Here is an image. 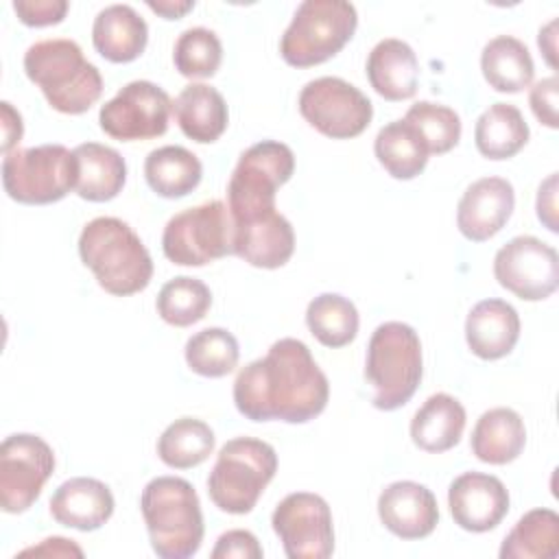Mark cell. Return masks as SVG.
<instances>
[{"instance_id":"9c48e42d","label":"cell","mask_w":559,"mask_h":559,"mask_svg":"<svg viewBox=\"0 0 559 559\" xmlns=\"http://www.w3.org/2000/svg\"><path fill=\"white\" fill-rule=\"evenodd\" d=\"M2 186L17 203L61 201L76 186V157L63 144L13 148L2 159Z\"/></svg>"},{"instance_id":"f6af8a7d","label":"cell","mask_w":559,"mask_h":559,"mask_svg":"<svg viewBox=\"0 0 559 559\" xmlns=\"http://www.w3.org/2000/svg\"><path fill=\"white\" fill-rule=\"evenodd\" d=\"M151 11L159 13L162 17L166 20H177L181 15H186L192 7H194V0H148L146 2Z\"/></svg>"},{"instance_id":"277c9868","label":"cell","mask_w":559,"mask_h":559,"mask_svg":"<svg viewBox=\"0 0 559 559\" xmlns=\"http://www.w3.org/2000/svg\"><path fill=\"white\" fill-rule=\"evenodd\" d=\"M140 511L153 552L162 559H188L203 542V513L194 487L179 476H157L140 496Z\"/></svg>"},{"instance_id":"5b68a950","label":"cell","mask_w":559,"mask_h":559,"mask_svg":"<svg viewBox=\"0 0 559 559\" xmlns=\"http://www.w3.org/2000/svg\"><path fill=\"white\" fill-rule=\"evenodd\" d=\"M424 373L421 341L402 321L380 323L367 345L365 378L373 386V406L395 411L417 391Z\"/></svg>"},{"instance_id":"1f68e13d","label":"cell","mask_w":559,"mask_h":559,"mask_svg":"<svg viewBox=\"0 0 559 559\" xmlns=\"http://www.w3.org/2000/svg\"><path fill=\"white\" fill-rule=\"evenodd\" d=\"M373 153L384 170L395 179H413L428 164L426 146L404 120H393L378 131Z\"/></svg>"},{"instance_id":"5bb4252c","label":"cell","mask_w":559,"mask_h":559,"mask_svg":"<svg viewBox=\"0 0 559 559\" xmlns=\"http://www.w3.org/2000/svg\"><path fill=\"white\" fill-rule=\"evenodd\" d=\"M170 96L151 81H131L100 107V129L120 142L159 138L168 129Z\"/></svg>"},{"instance_id":"83f0119b","label":"cell","mask_w":559,"mask_h":559,"mask_svg":"<svg viewBox=\"0 0 559 559\" xmlns=\"http://www.w3.org/2000/svg\"><path fill=\"white\" fill-rule=\"evenodd\" d=\"M480 70L489 87L515 94L531 85L535 63L524 41L511 35H498L485 44L480 52Z\"/></svg>"},{"instance_id":"ffe728a7","label":"cell","mask_w":559,"mask_h":559,"mask_svg":"<svg viewBox=\"0 0 559 559\" xmlns=\"http://www.w3.org/2000/svg\"><path fill=\"white\" fill-rule=\"evenodd\" d=\"M114 513V496L109 487L90 476H76L61 483L50 498V515L55 522L76 531H96Z\"/></svg>"},{"instance_id":"7bdbcfd3","label":"cell","mask_w":559,"mask_h":559,"mask_svg":"<svg viewBox=\"0 0 559 559\" xmlns=\"http://www.w3.org/2000/svg\"><path fill=\"white\" fill-rule=\"evenodd\" d=\"M0 109H2V153L7 155L13 148H17L24 124H22V116L11 107V103L2 100Z\"/></svg>"},{"instance_id":"6da1fadb","label":"cell","mask_w":559,"mask_h":559,"mask_svg":"<svg viewBox=\"0 0 559 559\" xmlns=\"http://www.w3.org/2000/svg\"><path fill=\"white\" fill-rule=\"evenodd\" d=\"M328 397L330 382L299 338L275 341L234 380V404L251 421L306 424L323 413Z\"/></svg>"},{"instance_id":"60d3db41","label":"cell","mask_w":559,"mask_h":559,"mask_svg":"<svg viewBox=\"0 0 559 559\" xmlns=\"http://www.w3.org/2000/svg\"><path fill=\"white\" fill-rule=\"evenodd\" d=\"M260 559L262 546L258 544V537L242 528H231L223 533L216 539V546L212 548V559Z\"/></svg>"},{"instance_id":"8d00e7d4","label":"cell","mask_w":559,"mask_h":559,"mask_svg":"<svg viewBox=\"0 0 559 559\" xmlns=\"http://www.w3.org/2000/svg\"><path fill=\"white\" fill-rule=\"evenodd\" d=\"M404 122L419 135L428 155H443L461 140V118L452 107L417 100L408 107Z\"/></svg>"},{"instance_id":"f35d334b","label":"cell","mask_w":559,"mask_h":559,"mask_svg":"<svg viewBox=\"0 0 559 559\" xmlns=\"http://www.w3.org/2000/svg\"><path fill=\"white\" fill-rule=\"evenodd\" d=\"M13 11L26 26L59 24L68 13L66 0H15Z\"/></svg>"},{"instance_id":"836d02e7","label":"cell","mask_w":559,"mask_h":559,"mask_svg":"<svg viewBox=\"0 0 559 559\" xmlns=\"http://www.w3.org/2000/svg\"><path fill=\"white\" fill-rule=\"evenodd\" d=\"M306 323L312 336L325 347H345L358 332L356 306L338 293H321L306 308Z\"/></svg>"},{"instance_id":"e0dca14e","label":"cell","mask_w":559,"mask_h":559,"mask_svg":"<svg viewBox=\"0 0 559 559\" xmlns=\"http://www.w3.org/2000/svg\"><path fill=\"white\" fill-rule=\"evenodd\" d=\"M513 205L515 192L507 179H476L459 201L456 227L472 242L489 240L507 225L513 214Z\"/></svg>"},{"instance_id":"7a4b0ae2","label":"cell","mask_w":559,"mask_h":559,"mask_svg":"<svg viewBox=\"0 0 559 559\" xmlns=\"http://www.w3.org/2000/svg\"><path fill=\"white\" fill-rule=\"evenodd\" d=\"M79 255L100 288L116 297L140 293L153 277V260L140 236L116 216L92 218L79 236Z\"/></svg>"},{"instance_id":"7c38bea8","label":"cell","mask_w":559,"mask_h":559,"mask_svg":"<svg viewBox=\"0 0 559 559\" xmlns=\"http://www.w3.org/2000/svg\"><path fill=\"white\" fill-rule=\"evenodd\" d=\"M55 472V452L37 435L17 432L0 445V507L24 513L39 498Z\"/></svg>"},{"instance_id":"bcb514c9","label":"cell","mask_w":559,"mask_h":559,"mask_svg":"<svg viewBox=\"0 0 559 559\" xmlns=\"http://www.w3.org/2000/svg\"><path fill=\"white\" fill-rule=\"evenodd\" d=\"M555 28H557V20L548 22V24L539 31V37H537V44H539V48H542L546 61L550 63V68H557V61H555V39H557Z\"/></svg>"},{"instance_id":"f1b7e54d","label":"cell","mask_w":559,"mask_h":559,"mask_svg":"<svg viewBox=\"0 0 559 559\" xmlns=\"http://www.w3.org/2000/svg\"><path fill=\"white\" fill-rule=\"evenodd\" d=\"M144 177L155 194L164 199H179L201 183L203 166L192 151L166 144L146 155Z\"/></svg>"},{"instance_id":"603a6c76","label":"cell","mask_w":559,"mask_h":559,"mask_svg":"<svg viewBox=\"0 0 559 559\" xmlns=\"http://www.w3.org/2000/svg\"><path fill=\"white\" fill-rule=\"evenodd\" d=\"M367 79L386 100H406L415 96L419 79L415 50L395 37L378 41L367 57Z\"/></svg>"},{"instance_id":"30bf717a","label":"cell","mask_w":559,"mask_h":559,"mask_svg":"<svg viewBox=\"0 0 559 559\" xmlns=\"http://www.w3.org/2000/svg\"><path fill=\"white\" fill-rule=\"evenodd\" d=\"M164 255L179 266H203L234 253V223L223 201L181 210L162 234Z\"/></svg>"},{"instance_id":"74e56055","label":"cell","mask_w":559,"mask_h":559,"mask_svg":"<svg viewBox=\"0 0 559 559\" xmlns=\"http://www.w3.org/2000/svg\"><path fill=\"white\" fill-rule=\"evenodd\" d=\"M173 61L179 74L188 79H207L216 74L223 61V44L218 35L205 26L186 28L175 41Z\"/></svg>"},{"instance_id":"4316f807","label":"cell","mask_w":559,"mask_h":559,"mask_svg":"<svg viewBox=\"0 0 559 559\" xmlns=\"http://www.w3.org/2000/svg\"><path fill=\"white\" fill-rule=\"evenodd\" d=\"M465 419V408L456 397L435 393L413 415L411 439L426 452L452 450L463 437Z\"/></svg>"},{"instance_id":"d590c367","label":"cell","mask_w":559,"mask_h":559,"mask_svg":"<svg viewBox=\"0 0 559 559\" xmlns=\"http://www.w3.org/2000/svg\"><path fill=\"white\" fill-rule=\"evenodd\" d=\"M238 341L225 328H205L186 343L188 367L205 378H223L238 365Z\"/></svg>"},{"instance_id":"2e32d148","label":"cell","mask_w":559,"mask_h":559,"mask_svg":"<svg viewBox=\"0 0 559 559\" xmlns=\"http://www.w3.org/2000/svg\"><path fill=\"white\" fill-rule=\"evenodd\" d=\"M448 507L461 528L487 533L509 513V491L502 480L491 474L465 472L450 483Z\"/></svg>"},{"instance_id":"d6a6232c","label":"cell","mask_w":559,"mask_h":559,"mask_svg":"<svg viewBox=\"0 0 559 559\" xmlns=\"http://www.w3.org/2000/svg\"><path fill=\"white\" fill-rule=\"evenodd\" d=\"M212 428L194 417H179L166 426L157 439L159 459L175 469L201 465L214 450Z\"/></svg>"},{"instance_id":"b9f144b4","label":"cell","mask_w":559,"mask_h":559,"mask_svg":"<svg viewBox=\"0 0 559 559\" xmlns=\"http://www.w3.org/2000/svg\"><path fill=\"white\" fill-rule=\"evenodd\" d=\"M555 194H557V173H552L537 190V218L550 229L557 231V221H555Z\"/></svg>"},{"instance_id":"d4e9b609","label":"cell","mask_w":559,"mask_h":559,"mask_svg":"<svg viewBox=\"0 0 559 559\" xmlns=\"http://www.w3.org/2000/svg\"><path fill=\"white\" fill-rule=\"evenodd\" d=\"M76 157V194L92 203L111 201L127 181V164L122 155L98 142H83L74 151Z\"/></svg>"},{"instance_id":"ee69618b","label":"cell","mask_w":559,"mask_h":559,"mask_svg":"<svg viewBox=\"0 0 559 559\" xmlns=\"http://www.w3.org/2000/svg\"><path fill=\"white\" fill-rule=\"evenodd\" d=\"M20 555H46V557H83V550L66 537H48L39 546L24 548Z\"/></svg>"},{"instance_id":"e575fe53","label":"cell","mask_w":559,"mask_h":559,"mask_svg":"<svg viewBox=\"0 0 559 559\" xmlns=\"http://www.w3.org/2000/svg\"><path fill=\"white\" fill-rule=\"evenodd\" d=\"M155 306L157 314L166 323L175 328H188L207 314L212 306V293L201 280L179 275L162 286Z\"/></svg>"},{"instance_id":"7402d4cb","label":"cell","mask_w":559,"mask_h":559,"mask_svg":"<svg viewBox=\"0 0 559 559\" xmlns=\"http://www.w3.org/2000/svg\"><path fill=\"white\" fill-rule=\"evenodd\" d=\"M148 41L144 17L129 4H109L94 17L92 44L100 57L111 63L138 59Z\"/></svg>"},{"instance_id":"4dcf8cb0","label":"cell","mask_w":559,"mask_h":559,"mask_svg":"<svg viewBox=\"0 0 559 559\" xmlns=\"http://www.w3.org/2000/svg\"><path fill=\"white\" fill-rule=\"evenodd\" d=\"M559 555V515L552 509L524 513L500 546L502 559H555Z\"/></svg>"},{"instance_id":"44dd1931","label":"cell","mask_w":559,"mask_h":559,"mask_svg":"<svg viewBox=\"0 0 559 559\" xmlns=\"http://www.w3.org/2000/svg\"><path fill=\"white\" fill-rule=\"evenodd\" d=\"M520 338L518 310L502 299L478 301L465 319V341L483 360H498L515 347Z\"/></svg>"},{"instance_id":"8fae6325","label":"cell","mask_w":559,"mask_h":559,"mask_svg":"<svg viewBox=\"0 0 559 559\" xmlns=\"http://www.w3.org/2000/svg\"><path fill=\"white\" fill-rule=\"evenodd\" d=\"M297 105L306 122L332 140L360 135L373 118L371 100L338 76L308 81L299 92Z\"/></svg>"},{"instance_id":"4fadbf2b","label":"cell","mask_w":559,"mask_h":559,"mask_svg":"<svg viewBox=\"0 0 559 559\" xmlns=\"http://www.w3.org/2000/svg\"><path fill=\"white\" fill-rule=\"evenodd\" d=\"M271 524L288 559H328L334 552L332 511L317 493H288L275 507Z\"/></svg>"},{"instance_id":"cb8c5ba5","label":"cell","mask_w":559,"mask_h":559,"mask_svg":"<svg viewBox=\"0 0 559 559\" xmlns=\"http://www.w3.org/2000/svg\"><path fill=\"white\" fill-rule=\"evenodd\" d=\"M173 114L186 138L210 144L227 129V103L223 94L205 83L186 85L173 103Z\"/></svg>"},{"instance_id":"ab89813d","label":"cell","mask_w":559,"mask_h":559,"mask_svg":"<svg viewBox=\"0 0 559 559\" xmlns=\"http://www.w3.org/2000/svg\"><path fill=\"white\" fill-rule=\"evenodd\" d=\"M557 96H559V79L555 74L537 81L531 87V94H528V105H531L535 118L542 124H546L548 129H557L559 127Z\"/></svg>"},{"instance_id":"ba28073f","label":"cell","mask_w":559,"mask_h":559,"mask_svg":"<svg viewBox=\"0 0 559 559\" xmlns=\"http://www.w3.org/2000/svg\"><path fill=\"white\" fill-rule=\"evenodd\" d=\"M295 173L290 146L262 140L240 157L227 183V210L231 223H245L275 212V192Z\"/></svg>"},{"instance_id":"ac0fdd59","label":"cell","mask_w":559,"mask_h":559,"mask_svg":"<svg viewBox=\"0 0 559 559\" xmlns=\"http://www.w3.org/2000/svg\"><path fill=\"white\" fill-rule=\"evenodd\" d=\"M378 515L386 531L400 539L428 537L439 522L435 493L415 480H397L382 489Z\"/></svg>"},{"instance_id":"8992f818","label":"cell","mask_w":559,"mask_h":559,"mask_svg":"<svg viewBox=\"0 0 559 559\" xmlns=\"http://www.w3.org/2000/svg\"><path fill=\"white\" fill-rule=\"evenodd\" d=\"M275 472L273 445L253 437H236L221 448L207 476V493L221 511L242 515L255 507Z\"/></svg>"},{"instance_id":"52a82bcc","label":"cell","mask_w":559,"mask_h":559,"mask_svg":"<svg viewBox=\"0 0 559 559\" xmlns=\"http://www.w3.org/2000/svg\"><path fill=\"white\" fill-rule=\"evenodd\" d=\"M356 26L358 13L352 2L306 0L280 39V55L295 68L323 63L352 39Z\"/></svg>"},{"instance_id":"3957f363","label":"cell","mask_w":559,"mask_h":559,"mask_svg":"<svg viewBox=\"0 0 559 559\" xmlns=\"http://www.w3.org/2000/svg\"><path fill=\"white\" fill-rule=\"evenodd\" d=\"M26 76L61 114H85L103 94V76L83 57L76 41L66 37L39 39L24 52Z\"/></svg>"},{"instance_id":"d6986e66","label":"cell","mask_w":559,"mask_h":559,"mask_svg":"<svg viewBox=\"0 0 559 559\" xmlns=\"http://www.w3.org/2000/svg\"><path fill=\"white\" fill-rule=\"evenodd\" d=\"M295 251V231L277 210L253 221L234 223V255L258 269H280Z\"/></svg>"},{"instance_id":"f546056e","label":"cell","mask_w":559,"mask_h":559,"mask_svg":"<svg viewBox=\"0 0 559 559\" xmlns=\"http://www.w3.org/2000/svg\"><path fill=\"white\" fill-rule=\"evenodd\" d=\"M528 124L522 111L509 103L489 105L476 120V148L487 159H509L528 142Z\"/></svg>"},{"instance_id":"9a60e30c","label":"cell","mask_w":559,"mask_h":559,"mask_svg":"<svg viewBox=\"0 0 559 559\" xmlns=\"http://www.w3.org/2000/svg\"><path fill=\"white\" fill-rule=\"evenodd\" d=\"M498 284L524 301H542L559 286V255L535 236H515L493 258Z\"/></svg>"},{"instance_id":"484cf974","label":"cell","mask_w":559,"mask_h":559,"mask_svg":"<svg viewBox=\"0 0 559 559\" xmlns=\"http://www.w3.org/2000/svg\"><path fill=\"white\" fill-rule=\"evenodd\" d=\"M469 445L478 461L489 465H507L515 461L526 445L524 421L513 408H489L478 417Z\"/></svg>"}]
</instances>
